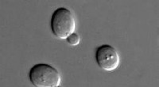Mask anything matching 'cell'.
<instances>
[{
	"mask_svg": "<svg viewBox=\"0 0 159 87\" xmlns=\"http://www.w3.org/2000/svg\"><path fill=\"white\" fill-rule=\"evenodd\" d=\"M96 60L101 69L107 71L116 70L119 64V56L116 49L108 44H103L97 48Z\"/></svg>",
	"mask_w": 159,
	"mask_h": 87,
	"instance_id": "3",
	"label": "cell"
},
{
	"mask_svg": "<svg viewBox=\"0 0 159 87\" xmlns=\"http://www.w3.org/2000/svg\"><path fill=\"white\" fill-rule=\"evenodd\" d=\"M67 42L69 44L72 46H76L78 44L80 41V36L76 33H72L68 36L67 38Z\"/></svg>",
	"mask_w": 159,
	"mask_h": 87,
	"instance_id": "4",
	"label": "cell"
},
{
	"mask_svg": "<svg viewBox=\"0 0 159 87\" xmlns=\"http://www.w3.org/2000/svg\"><path fill=\"white\" fill-rule=\"evenodd\" d=\"M50 26L54 36L60 39H66L71 33H74L76 28L74 15L67 8H58L52 14Z\"/></svg>",
	"mask_w": 159,
	"mask_h": 87,
	"instance_id": "2",
	"label": "cell"
},
{
	"mask_svg": "<svg viewBox=\"0 0 159 87\" xmlns=\"http://www.w3.org/2000/svg\"><path fill=\"white\" fill-rule=\"evenodd\" d=\"M30 81L36 87H58L61 84V74L52 66L46 64L34 65L30 71Z\"/></svg>",
	"mask_w": 159,
	"mask_h": 87,
	"instance_id": "1",
	"label": "cell"
}]
</instances>
